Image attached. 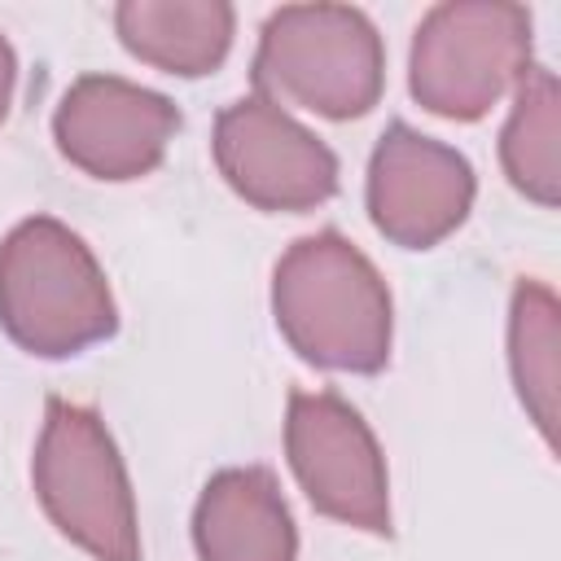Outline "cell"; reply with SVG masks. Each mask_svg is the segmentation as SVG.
Listing matches in <instances>:
<instances>
[{
  "mask_svg": "<svg viewBox=\"0 0 561 561\" xmlns=\"http://www.w3.org/2000/svg\"><path fill=\"white\" fill-rule=\"evenodd\" d=\"M280 337L316 368L381 373L390 364L394 307L381 272L342 232L298 237L272 272Z\"/></svg>",
  "mask_w": 561,
  "mask_h": 561,
  "instance_id": "cell-1",
  "label": "cell"
},
{
  "mask_svg": "<svg viewBox=\"0 0 561 561\" xmlns=\"http://www.w3.org/2000/svg\"><path fill=\"white\" fill-rule=\"evenodd\" d=\"M0 329L35 359H70L114 337L118 307L79 232L35 215L0 241Z\"/></svg>",
  "mask_w": 561,
  "mask_h": 561,
  "instance_id": "cell-2",
  "label": "cell"
},
{
  "mask_svg": "<svg viewBox=\"0 0 561 561\" xmlns=\"http://www.w3.org/2000/svg\"><path fill=\"white\" fill-rule=\"evenodd\" d=\"M254 92L320 118H359L381 101L386 48L377 26L351 4H285L259 31L250 66Z\"/></svg>",
  "mask_w": 561,
  "mask_h": 561,
  "instance_id": "cell-3",
  "label": "cell"
},
{
  "mask_svg": "<svg viewBox=\"0 0 561 561\" xmlns=\"http://www.w3.org/2000/svg\"><path fill=\"white\" fill-rule=\"evenodd\" d=\"M48 522L96 561H140L136 495L105 421L66 399H48L31 460Z\"/></svg>",
  "mask_w": 561,
  "mask_h": 561,
  "instance_id": "cell-4",
  "label": "cell"
},
{
  "mask_svg": "<svg viewBox=\"0 0 561 561\" xmlns=\"http://www.w3.org/2000/svg\"><path fill=\"white\" fill-rule=\"evenodd\" d=\"M530 70V13L508 0L434 4L408 57V92L421 110L456 123L482 118Z\"/></svg>",
  "mask_w": 561,
  "mask_h": 561,
  "instance_id": "cell-5",
  "label": "cell"
},
{
  "mask_svg": "<svg viewBox=\"0 0 561 561\" xmlns=\"http://www.w3.org/2000/svg\"><path fill=\"white\" fill-rule=\"evenodd\" d=\"M285 456L311 508L390 535V478L368 421L333 390H294L285 412Z\"/></svg>",
  "mask_w": 561,
  "mask_h": 561,
  "instance_id": "cell-6",
  "label": "cell"
},
{
  "mask_svg": "<svg viewBox=\"0 0 561 561\" xmlns=\"http://www.w3.org/2000/svg\"><path fill=\"white\" fill-rule=\"evenodd\" d=\"M215 167L254 210H316L337 193L333 149L267 96L250 92L215 118Z\"/></svg>",
  "mask_w": 561,
  "mask_h": 561,
  "instance_id": "cell-7",
  "label": "cell"
},
{
  "mask_svg": "<svg viewBox=\"0 0 561 561\" xmlns=\"http://www.w3.org/2000/svg\"><path fill=\"white\" fill-rule=\"evenodd\" d=\"M473 193L478 180L469 158L416 131L403 118H394L381 131L368 158V184H364L368 219L386 241L403 250H430L447 241L465 224Z\"/></svg>",
  "mask_w": 561,
  "mask_h": 561,
  "instance_id": "cell-8",
  "label": "cell"
},
{
  "mask_svg": "<svg viewBox=\"0 0 561 561\" xmlns=\"http://www.w3.org/2000/svg\"><path fill=\"white\" fill-rule=\"evenodd\" d=\"M180 131L171 96L118 75H83L66 88L53 114V140L70 167L92 180H140L158 171Z\"/></svg>",
  "mask_w": 561,
  "mask_h": 561,
  "instance_id": "cell-9",
  "label": "cell"
},
{
  "mask_svg": "<svg viewBox=\"0 0 561 561\" xmlns=\"http://www.w3.org/2000/svg\"><path fill=\"white\" fill-rule=\"evenodd\" d=\"M193 548L202 561H298V530L272 469H219L197 495Z\"/></svg>",
  "mask_w": 561,
  "mask_h": 561,
  "instance_id": "cell-10",
  "label": "cell"
},
{
  "mask_svg": "<svg viewBox=\"0 0 561 561\" xmlns=\"http://www.w3.org/2000/svg\"><path fill=\"white\" fill-rule=\"evenodd\" d=\"M237 13L224 0H123L114 31L131 57L153 70L197 79L224 66Z\"/></svg>",
  "mask_w": 561,
  "mask_h": 561,
  "instance_id": "cell-11",
  "label": "cell"
},
{
  "mask_svg": "<svg viewBox=\"0 0 561 561\" xmlns=\"http://www.w3.org/2000/svg\"><path fill=\"white\" fill-rule=\"evenodd\" d=\"M513 114L500 131V162L508 184L539 202H561V162H557V136H561V88L557 75L543 66H530L526 79L513 88Z\"/></svg>",
  "mask_w": 561,
  "mask_h": 561,
  "instance_id": "cell-12",
  "label": "cell"
},
{
  "mask_svg": "<svg viewBox=\"0 0 561 561\" xmlns=\"http://www.w3.org/2000/svg\"><path fill=\"white\" fill-rule=\"evenodd\" d=\"M508 368L526 416L552 443L557 373H561V311L543 280H517L508 307Z\"/></svg>",
  "mask_w": 561,
  "mask_h": 561,
  "instance_id": "cell-13",
  "label": "cell"
},
{
  "mask_svg": "<svg viewBox=\"0 0 561 561\" xmlns=\"http://www.w3.org/2000/svg\"><path fill=\"white\" fill-rule=\"evenodd\" d=\"M13 83H18V57H13L9 39L0 35V123H4L9 105H13Z\"/></svg>",
  "mask_w": 561,
  "mask_h": 561,
  "instance_id": "cell-14",
  "label": "cell"
}]
</instances>
